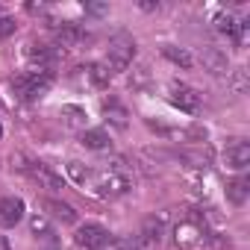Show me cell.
Listing matches in <instances>:
<instances>
[{"instance_id":"cell-10","label":"cell","mask_w":250,"mask_h":250,"mask_svg":"<svg viewBox=\"0 0 250 250\" xmlns=\"http://www.w3.org/2000/svg\"><path fill=\"white\" fill-rule=\"evenodd\" d=\"M27 174L42 186V188H53V191H59V188H65V183H62V177L50 168V165H44V162H30L27 165Z\"/></svg>"},{"instance_id":"cell-4","label":"cell","mask_w":250,"mask_h":250,"mask_svg":"<svg viewBox=\"0 0 250 250\" xmlns=\"http://www.w3.org/2000/svg\"><path fill=\"white\" fill-rule=\"evenodd\" d=\"M50 83H53V77H50V71H42V68H33V71H24V74H18L15 80H12V85H15V91L24 97V100H39L42 94H47V88H50Z\"/></svg>"},{"instance_id":"cell-13","label":"cell","mask_w":250,"mask_h":250,"mask_svg":"<svg viewBox=\"0 0 250 250\" xmlns=\"http://www.w3.org/2000/svg\"><path fill=\"white\" fill-rule=\"evenodd\" d=\"M247 197H250V180L247 177H235V180L227 183V200L232 206H241Z\"/></svg>"},{"instance_id":"cell-26","label":"cell","mask_w":250,"mask_h":250,"mask_svg":"<svg viewBox=\"0 0 250 250\" xmlns=\"http://www.w3.org/2000/svg\"><path fill=\"white\" fill-rule=\"evenodd\" d=\"M0 250H12V247H9V241H6V235H0Z\"/></svg>"},{"instance_id":"cell-17","label":"cell","mask_w":250,"mask_h":250,"mask_svg":"<svg viewBox=\"0 0 250 250\" xmlns=\"http://www.w3.org/2000/svg\"><path fill=\"white\" fill-rule=\"evenodd\" d=\"M203 62L212 74H229V62H227V53H221L218 47H206L203 50Z\"/></svg>"},{"instance_id":"cell-20","label":"cell","mask_w":250,"mask_h":250,"mask_svg":"<svg viewBox=\"0 0 250 250\" xmlns=\"http://www.w3.org/2000/svg\"><path fill=\"white\" fill-rule=\"evenodd\" d=\"M83 71H85V77H88L94 85H106V83H109V77H112V74H109V68H106V65H100V62H91V65H85Z\"/></svg>"},{"instance_id":"cell-2","label":"cell","mask_w":250,"mask_h":250,"mask_svg":"<svg viewBox=\"0 0 250 250\" xmlns=\"http://www.w3.org/2000/svg\"><path fill=\"white\" fill-rule=\"evenodd\" d=\"M171 235H174V244H177L180 250H200V247L206 244V238H209L206 224H203L200 218H180V221L174 224Z\"/></svg>"},{"instance_id":"cell-25","label":"cell","mask_w":250,"mask_h":250,"mask_svg":"<svg viewBox=\"0 0 250 250\" xmlns=\"http://www.w3.org/2000/svg\"><path fill=\"white\" fill-rule=\"evenodd\" d=\"M112 250H142V247H139L136 241H115Z\"/></svg>"},{"instance_id":"cell-14","label":"cell","mask_w":250,"mask_h":250,"mask_svg":"<svg viewBox=\"0 0 250 250\" xmlns=\"http://www.w3.org/2000/svg\"><path fill=\"white\" fill-rule=\"evenodd\" d=\"M24 56H27L30 62H36L42 71H47V68L53 65V59H56V56H53V50H50L47 44H27Z\"/></svg>"},{"instance_id":"cell-19","label":"cell","mask_w":250,"mask_h":250,"mask_svg":"<svg viewBox=\"0 0 250 250\" xmlns=\"http://www.w3.org/2000/svg\"><path fill=\"white\" fill-rule=\"evenodd\" d=\"M103 112H106V118L115 124L118 130H124V127H127V109H124L118 100H106V103H103Z\"/></svg>"},{"instance_id":"cell-22","label":"cell","mask_w":250,"mask_h":250,"mask_svg":"<svg viewBox=\"0 0 250 250\" xmlns=\"http://www.w3.org/2000/svg\"><path fill=\"white\" fill-rule=\"evenodd\" d=\"M30 229H33V235H42V238H50L53 235L50 232V224H47V215H42V212H36L30 218Z\"/></svg>"},{"instance_id":"cell-5","label":"cell","mask_w":250,"mask_h":250,"mask_svg":"<svg viewBox=\"0 0 250 250\" xmlns=\"http://www.w3.org/2000/svg\"><path fill=\"white\" fill-rule=\"evenodd\" d=\"M74 241L80 250H103L109 244V229L100 224H83V227H77Z\"/></svg>"},{"instance_id":"cell-7","label":"cell","mask_w":250,"mask_h":250,"mask_svg":"<svg viewBox=\"0 0 250 250\" xmlns=\"http://www.w3.org/2000/svg\"><path fill=\"white\" fill-rule=\"evenodd\" d=\"M171 94H168V100L180 109V112H188V115H194L197 109H200V94H197V88H191V85H186V83H171V88H168Z\"/></svg>"},{"instance_id":"cell-23","label":"cell","mask_w":250,"mask_h":250,"mask_svg":"<svg viewBox=\"0 0 250 250\" xmlns=\"http://www.w3.org/2000/svg\"><path fill=\"white\" fill-rule=\"evenodd\" d=\"M62 115H65V121L71 124V127H80L83 118H85V112H83V109H77V106H62Z\"/></svg>"},{"instance_id":"cell-1","label":"cell","mask_w":250,"mask_h":250,"mask_svg":"<svg viewBox=\"0 0 250 250\" xmlns=\"http://www.w3.org/2000/svg\"><path fill=\"white\" fill-rule=\"evenodd\" d=\"M88 188L103 197V200H115V197H124L130 188H133V180L127 174V168H124V162H112L100 171H91V180H88Z\"/></svg>"},{"instance_id":"cell-27","label":"cell","mask_w":250,"mask_h":250,"mask_svg":"<svg viewBox=\"0 0 250 250\" xmlns=\"http://www.w3.org/2000/svg\"><path fill=\"white\" fill-rule=\"evenodd\" d=\"M0 139H3V127H0Z\"/></svg>"},{"instance_id":"cell-15","label":"cell","mask_w":250,"mask_h":250,"mask_svg":"<svg viewBox=\"0 0 250 250\" xmlns=\"http://www.w3.org/2000/svg\"><path fill=\"white\" fill-rule=\"evenodd\" d=\"M44 209H47V215H53V218L62 221V224H77V212H74V206L65 203V200H44Z\"/></svg>"},{"instance_id":"cell-16","label":"cell","mask_w":250,"mask_h":250,"mask_svg":"<svg viewBox=\"0 0 250 250\" xmlns=\"http://www.w3.org/2000/svg\"><path fill=\"white\" fill-rule=\"evenodd\" d=\"M80 145L88 147V150H109V147H112V139H109L103 130H83Z\"/></svg>"},{"instance_id":"cell-6","label":"cell","mask_w":250,"mask_h":250,"mask_svg":"<svg viewBox=\"0 0 250 250\" xmlns=\"http://www.w3.org/2000/svg\"><path fill=\"white\" fill-rule=\"evenodd\" d=\"M162 241H165V218H162V215H150V218H145L136 244H139L142 250H153V247H159Z\"/></svg>"},{"instance_id":"cell-18","label":"cell","mask_w":250,"mask_h":250,"mask_svg":"<svg viewBox=\"0 0 250 250\" xmlns=\"http://www.w3.org/2000/svg\"><path fill=\"white\" fill-rule=\"evenodd\" d=\"M162 56H165V59H171L174 65H180V68H186V71H188V68L194 65V59H191V53H188V50H183V47H174V44H165V47H162Z\"/></svg>"},{"instance_id":"cell-21","label":"cell","mask_w":250,"mask_h":250,"mask_svg":"<svg viewBox=\"0 0 250 250\" xmlns=\"http://www.w3.org/2000/svg\"><path fill=\"white\" fill-rule=\"evenodd\" d=\"M68 174L77 186H88V180H91V168H85L83 162H68Z\"/></svg>"},{"instance_id":"cell-11","label":"cell","mask_w":250,"mask_h":250,"mask_svg":"<svg viewBox=\"0 0 250 250\" xmlns=\"http://www.w3.org/2000/svg\"><path fill=\"white\" fill-rule=\"evenodd\" d=\"M21 218H24L21 197H0V227H15Z\"/></svg>"},{"instance_id":"cell-9","label":"cell","mask_w":250,"mask_h":250,"mask_svg":"<svg viewBox=\"0 0 250 250\" xmlns=\"http://www.w3.org/2000/svg\"><path fill=\"white\" fill-rule=\"evenodd\" d=\"M224 165L229 171H244L250 165V145L244 139H232L224 147Z\"/></svg>"},{"instance_id":"cell-3","label":"cell","mask_w":250,"mask_h":250,"mask_svg":"<svg viewBox=\"0 0 250 250\" xmlns=\"http://www.w3.org/2000/svg\"><path fill=\"white\" fill-rule=\"evenodd\" d=\"M136 59V42L127 36V33H118L109 47H106V68L109 74H121V71H127Z\"/></svg>"},{"instance_id":"cell-8","label":"cell","mask_w":250,"mask_h":250,"mask_svg":"<svg viewBox=\"0 0 250 250\" xmlns=\"http://www.w3.org/2000/svg\"><path fill=\"white\" fill-rule=\"evenodd\" d=\"M212 21H215V30H218L221 36H227L229 42H235V44H244V42H247V24L238 21L235 15H229V12H218Z\"/></svg>"},{"instance_id":"cell-12","label":"cell","mask_w":250,"mask_h":250,"mask_svg":"<svg viewBox=\"0 0 250 250\" xmlns=\"http://www.w3.org/2000/svg\"><path fill=\"white\" fill-rule=\"evenodd\" d=\"M56 42H59L62 47H77V44L88 42V33L80 30L77 24H62V27L56 30Z\"/></svg>"},{"instance_id":"cell-24","label":"cell","mask_w":250,"mask_h":250,"mask_svg":"<svg viewBox=\"0 0 250 250\" xmlns=\"http://www.w3.org/2000/svg\"><path fill=\"white\" fill-rule=\"evenodd\" d=\"M15 18L12 15H6V12H0V39H9L12 33H15Z\"/></svg>"}]
</instances>
